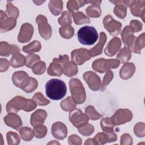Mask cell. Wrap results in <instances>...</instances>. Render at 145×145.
I'll use <instances>...</instances> for the list:
<instances>
[{
	"mask_svg": "<svg viewBox=\"0 0 145 145\" xmlns=\"http://www.w3.org/2000/svg\"><path fill=\"white\" fill-rule=\"evenodd\" d=\"M37 107V104L32 99H27L22 96H17L12 98L6 104V110L8 113H16L20 110L31 112Z\"/></svg>",
	"mask_w": 145,
	"mask_h": 145,
	"instance_id": "cell-1",
	"label": "cell"
},
{
	"mask_svg": "<svg viewBox=\"0 0 145 145\" xmlns=\"http://www.w3.org/2000/svg\"><path fill=\"white\" fill-rule=\"evenodd\" d=\"M46 96L53 100L62 99L66 94L67 87L65 83L58 79H52L45 84Z\"/></svg>",
	"mask_w": 145,
	"mask_h": 145,
	"instance_id": "cell-2",
	"label": "cell"
},
{
	"mask_svg": "<svg viewBox=\"0 0 145 145\" xmlns=\"http://www.w3.org/2000/svg\"><path fill=\"white\" fill-rule=\"evenodd\" d=\"M69 87L71 97L76 104H81L85 102L86 93L81 81L76 78L71 79Z\"/></svg>",
	"mask_w": 145,
	"mask_h": 145,
	"instance_id": "cell-3",
	"label": "cell"
},
{
	"mask_svg": "<svg viewBox=\"0 0 145 145\" xmlns=\"http://www.w3.org/2000/svg\"><path fill=\"white\" fill-rule=\"evenodd\" d=\"M78 41L83 45H92L98 39V33L96 29L91 26H84L80 28L77 33Z\"/></svg>",
	"mask_w": 145,
	"mask_h": 145,
	"instance_id": "cell-4",
	"label": "cell"
},
{
	"mask_svg": "<svg viewBox=\"0 0 145 145\" xmlns=\"http://www.w3.org/2000/svg\"><path fill=\"white\" fill-rule=\"evenodd\" d=\"M120 65L117 59L98 58L95 60L92 65V69L100 73H104L110 69H116Z\"/></svg>",
	"mask_w": 145,
	"mask_h": 145,
	"instance_id": "cell-5",
	"label": "cell"
},
{
	"mask_svg": "<svg viewBox=\"0 0 145 145\" xmlns=\"http://www.w3.org/2000/svg\"><path fill=\"white\" fill-rule=\"evenodd\" d=\"M133 118V113L128 109H119L111 117L112 123L115 125H120L130 122Z\"/></svg>",
	"mask_w": 145,
	"mask_h": 145,
	"instance_id": "cell-6",
	"label": "cell"
},
{
	"mask_svg": "<svg viewBox=\"0 0 145 145\" xmlns=\"http://www.w3.org/2000/svg\"><path fill=\"white\" fill-rule=\"evenodd\" d=\"M103 24L104 28L113 36L118 35L121 32V23L114 19L110 15H107L104 18Z\"/></svg>",
	"mask_w": 145,
	"mask_h": 145,
	"instance_id": "cell-7",
	"label": "cell"
},
{
	"mask_svg": "<svg viewBox=\"0 0 145 145\" xmlns=\"http://www.w3.org/2000/svg\"><path fill=\"white\" fill-rule=\"evenodd\" d=\"M36 22L38 24L40 35L45 40H49L52 34L51 26L48 24L47 18L42 15H38L36 18Z\"/></svg>",
	"mask_w": 145,
	"mask_h": 145,
	"instance_id": "cell-8",
	"label": "cell"
},
{
	"mask_svg": "<svg viewBox=\"0 0 145 145\" xmlns=\"http://www.w3.org/2000/svg\"><path fill=\"white\" fill-rule=\"evenodd\" d=\"M69 120L76 128H79L88 122L89 118L79 109H74L69 113Z\"/></svg>",
	"mask_w": 145,
	"mask_h": 145,
	"instance_id": "cell-9",
	"label": "cell"
},
{
	"mask_svg": "<svg viewBox=\"0 0 145 145\" xmlns=\"http://www.w3.org/2000/svg\"><path fill=\"white\" fill-rule=\"evenodd\" d=\"M91 58H92V56L90 50L86 48L74 49L71 53V60L77 65H83Z\"/></svg>",
	"mask_w": 145,
	"mask_h": 145,
	"instance_id": "cell-10",
	"label": "cell"
},
{
	"mask_svg": "<svg viewBox=\"0 0 145 145\" xmlns=\"http://www.w3.org/2000/svg\"><path fill=\"white\" fill-rule=\"evenodd\" d=\"M30 78L25 71H18L12 74V81L16 87L23 90L28 85Z\"/></svg>",
	"mask_w": 145,
	"mask_h": 145,
	"instance_id": "cell-11",
	"label": "cell"
},
{
	"mask_svg": "<svg viewBox=\"0 0 145 145\" xmlns=\"http://www.w3.org/2000/svg\"><path fill=\"white\" fill-rule=\"evenodd\" d=\"M83 77L92 91H97L99 89L101 79L95 72L91 71H87L83 74Z\"/></svg>",
	"mask_w": 145,
	"mask_h": 145,
	"instance_id": "cell-12",
	"label": "cell"
},
{
	"mask_svg": "<svg viewBox=\"0 0 145 145\" xmlns=\"http://www.w3.org/2000/svg\"><path fill=\"white\" fill-rule=\"evenodd\" d=\"M16 25V19L9 18L2 10L0 11V31L6 32L14 29Z\"/></svg>",
	"mask_w": 145,
	"mask_h": 145,
	"instance_id": "cell-13",
	"label": "cell"
},
{
	"mask_svg": "<svg viewBox=\"0 0 145 145\" xmlns=\"http://www.w3.org/2000/svg\"><path fill=\"white\" fill-rule=\"evenodd\" d=\"M34 29L33 27L29 23H25L22 25L19 33L18 36V40L20 43L29 42L32 37Z\"/></svg>",
	"mask_w": 145,
	"mask_h": 145,
	"instance_id": "cell-14",
	"label": "cell"
},
{
	"mask_svg": "<svg viewBox=\"0 0 145 145\" xmlns=\"http://www.w3.org/2000/svg\"><path fill=\"white\" fill-rule=\"evenodd\" d=\"M130 8L131 14L137 17L142 18L143 22H144V14H145V1H133L131 0L129 6Z\"/></svg>",
	"mask_w": 145,
	"mask_h": 145,
	"instance_id": "cell-15",
	"label": "cell"
},
{
	"mask_svg": "<svg viewBox=\"0 0 145 145\" xmlns=\"http://www.w3.org/2000/svg\"><path fill=\"white\" fill-rule=\"evenodd\" d=\"M52 134L56 139L63 140L66 138L67 134L66 126L61 122H56L52 126Z\"/></svg>",
	"mask_w": 145,
	"mask_h": 145,
	"instance_id": "cell-16",
	"label": "cell"
},
{
	"mask_svg": "<svg viewBox=\"0 0 145 145\" xmlns=\"http://www.w3.org/2000/svg\"><path fill=\"white\" fill-rule=\"evenodd\" d=\"M3 120L6 125L15 129L16 130H19L23 125L21 118L16 113H8L4 117Z\"/></svg>",
	"mask_w": 145,
	"mask_h": 145,
	"instance_id": "cell-17",
	"label": "cell"
},
{
	"mask_svg": "<svg viewBox=\"0 0 145 145\" xmlns=\"http://www.w3.org/2000/svg\"><path fill=\"white\" fill-rule=\"evenodd\" d=\"M121 46V40L119 37H114L110 40L104 49L105 54L109 57L114 56L120 50Z\"/></svg>",
	"mask_w": 145,
	"mask_h": 145,
	"instance_id": "cell-18",
	"label": "cell"
},
{
	"mask_svg": "<svg viewBox=\"0 0 145 145\" xmlns=\"http://www.w3.org/2000/svg\"><path fill=\"white\" fill-rule=\"evenodd\" d=\"M121 37L125 47H127L130 49L136 39V37L134 35V32L129 25L125 27L121 32Z\"/></svg>",
	"mask_w": 145,
	"mask_h": 145,
	"instance_id": "cell-19",
	"label": "cell"
},
{
	"mask_svg": "<svg viewBox=\"0 0 145 145\" xmlns=\"http://www.w3.org/2000/svg\"><path fill=\"white\" fill-rule=\"evenodd\" d=\"M88 2L92 5L88 6L86 9L87 15L91 18H99L101 14L100 8L101 1H88Z\"/></svg>",
	"mask_w": 145,
	"mask_h": 145,
	"instance_id": "cell-20",
	"label": "cell"
},
{
	"mask_svg": "<svg viewBox=\"0 0 145 145\" xmlns=\"http://www.w3.org/2000/svg\"><path fill=\"white\" fill-rule=\"evenodd\" d=\"M47 112L43 109H37L31 116L30 123L32 126L43 124L47 117Z\"/></svg>",
	"mask_w": 145,
	"mask_h": 145,
	"instance_id": "cell-21",
	"label": "cell"
},
{
	"mask_svg": "<svg viewBox=\"0 0 145 145\" xmlns=\"http://www.w3.org/2000/svg\"><path fill=\"white\" fill-rule=\"evenodd\" d=\"M135 71V67L133 63H126L120 69V76L121 79L127 80L130 79Z\"/></svg>",
	"mask_w": 145,
	"mask_h": 145,
	"instance_id": "cell-22",
	"label": "cell"
},
{
	"mask_svg": "<svg viewBox=\"0 0 145 145\" xmlns=\"http://www.w3.org/2000/svg\"><path fill=\"white\" fill-rule=\"evenodd\" d=\"M110 2L114 3L115 6L113 9V12L116 16L120 19H124L127 14V7L125 6L124 1H110Z\"/></svg>",
	"mask_w": 145,
	"mask_h": 145,
	"instance_id": "cell-23",
	"label": "cell"
},
{
	"mask_svg": "<svg viewBox=\"0 0 145 145\" xmlns=\"http://www.w3.org/2000/svg\"><path fill=\"white\" fill-rule=\"evenodd\" d=\"M106 41V35L104 32H102L100 33V38L97 44L94 47L89 49L92 57L97 56L102 53L103 49Z\"/></svg>",
	"mask_w": 145,
	"mask_h": 145,
	"instance_id": "cell-24",
	"label": "cell"
},
{
	"mask_svg": "<svg viewBox=\"0 0 145 145\" xmlns=\"http://www.w3.org/2000/svg\"><path fill=\"white\" fill-rule=\"evenodd\" d=\"M47 72L50 76H60L63 73V66L53 59L47 69Z\"/></svg>",
	"mask_w": 145,
	"mask_h": 145,
	"instance_id": "cell-25",
	"label": "cell"
},
{
	"mask_svg": "<svg viewBox=\"0 0 145 145\" xmlns=\"http://www.w3.org/2000/svg\"><path fill=\"white\" fill-rule=\"evenodd\" d=\"M145 46V39H144V33H142L136 37L131 49V52L134 53L140 54L141 50Z\"/></svg>",
	"mask_w": 145,
	"mask_h": 145,
	"instance_id": "cell-26",
	"label": "cell"
},
{
	"mask_svg": "<svg viewBox=\"0 0 145 145\" xmlns=\"http://www.w3.org/2000/svg\"><path fill=\"white\" fill-rule=\"evenodd\" d=\"M77 65L73 61H68L63 66V73L68 77H72L78 74Z\"/></svg>",
	"mask_w": 145,
	"mask_h": 145,
	"instance_id": "cell-27",
	"label": "cell"
},
{
	"mask_svg": "<svg viewBox=\"0 0 145 145\" xmlns=\"http://www.w3.org/2000/svg\"><path fill=\"white\" fill-rule=\"evenodd\" d=\"M48 7L53 15L57 16L62 11L63 2L61 0H51L49 2Z\"/></svg>",
	"mask_w": 145,
	"mask_h": 145,
	"instance_id": "cell-28",
	"label": "cell"
},
{
	"mask_svg": "<svg viewBox=\"0 0 145 145\" xmlns=\"http://www.w3.org/2000/svg\"><path fill=\"white\" fill-rule=\"evenodd\" d=\"M26 59L23 54L20 53L14 54L10 61V66L14 68H18L25 65Z\"/></svg>",
	"mask_w": 145,
	"mask_h": 145,
	"instance_id": "cell-29",
	"label": "cell"
},
{
	"mask_svg": "<svg viewBox=\"0 0 145 145\" xmlns=\"http://www.w3.org/2000/svg\"><path fill=\"white\" fill-rule=\"evenodd\" d=\"M86 3H88V1L71 0L67 2V8L69 12L72 15L73 13L78 11L80 7L84 6Z\"/></svg>",
	"mask_w": 145,
	"mask_h": 145,
	"instance_id": "cell-30",
	"label": "cell"
},
{
	"mask_svg": "<svg viewBox=\"0 0 145 145\" xmlns=\"http://www.w3.org/2000/svg\"><path fill=\"white\" fill-rule=\"evenodd\" d=\"M131 57V52L127 47H124L120 50L116 59L121 63H126L129 61Z\"/></svg>",
	"mask_w": 145,
	"mask_h": 145,
	"instance_id": "cell-31",
	"label": "cell"
},
{
	"mask_svg": "<svg viewBox=\"0 0 145 145\" xmlns=\"http://www.w3.org/2000/svg\"><path fill=\"white\" fill-rule=\"evenodd\" d=\"M72 16L73 17L74 23L77 25L88 24L91 22L89 18L82 12L76 11L73 13Z\"/></svg>",
	"mask_w": 145,
	"mask_h": 145,
	"instance_id": "cell-32",
	"label": "cell"
},
{
	"mask_svg": "<svg viewBox=\"0 0 145 145\" xmlns=\"http://www.w3.org/2000/svg\"><path fill=\"white\" fill-rule=\"evenodd\" d=\"M41 49V44L37 40H34L30 44L25 45L23 47L22 50L27 53H32L34 52H38Z\"/></svg>",
	"mask_w": 145,
	"mask_h": 145,
	"instance_id": "cell-33",
	"label": "cell"
},
{
	"mask_svg": "<svg viewBox=\"0 0 145 145\" xmlns=\"http://www.w3.org/2000/svg\"><path fill=\"white\" fill-rule=\"evenodd\" d=\"M76 104L70 96L66 97L60 103V106L62 109L66 112H69L74 110L76 108Z\"/></svg>",
	"mask_w": 145,
	"mask_h": 145,
	"instance_id": "cell-34",
	"label": "cell"
},
{
	"mask_svg": "<svg viewBox=\"0 0 145 145\" xmlns=\"http://www.w3.org/2000/svg\"><path fill=\"white\" fill-rule=\"evenodd\" d=\"M100 125L102 129V130L105 134H109L112 132H114L113 129L114 125L112 123L110 118L105 117L103 118L100 122Z\"/></svg>",
	"mask_w": 145,
	"mask_h": 145,
	"instance_id": "cell-35",
	"label": "cell"
},
{
	"mask_svg": "<svg viewBox=\"0 0 145 145\" xmlns=\"http://www.w3.org/2000/svg\"><path fill=\"white\" fill-rule=\"evenodd\" d=\"M58 22L59 24L62 27L70 26L72 23L71 16L69 12L64 11L62 12L61 16L58 19Z\"/></svg>",
	"mask_w": 145,
	"mask_h": 145,
	"instance_id": "cell-36",
	"label": "cell"
},
{
	"mask_svg": "<svg viewBox=\"0 0 145 145\" xmlns=\"http://www.w3.org/2000/svg\"><path fill=\"white\" fill-rule=\"evenodd\" d=\"M5 13L9 18H14L17 19L19 15V11L18 8L15 7L11 2L7 1L6 5V10Z\"/></svg>",
	"mask_w": 145,
	"mask_h": 145,
	"instance_id": "cell-37",
	"label": "cell"
},
{
	"mask_svg": "<svg viewBox=\"0 0 145 145\" xmlns=\"http://www.w3.org/2000/svg\"><path fill=\"white\" fill-rule=\"evenodd\" d=\"M85 114L88 116L89 119L92 120H98L101 117H103V115L100 114L94 108V106L92 105L88 106L85 109Z\"/></svg>",
	"mask_w": 145,
	"mask_h": 145,
	"instance_id": "cell-38",
	"label": "cell"
},
{
	"mask_svg": "<svg viewBox=\"0 0 145 145\" xmlns=\"http://www.w3.org/2000/svg\"><path fill=\"white\" fill-rule=\"evenodd\" d=\"M47 131V127L45 125H43L42 124L37 125L33 126V134L34 136L37 138L41 139L44 138L46 135Z\"/></svg>",
	"mask_w": 145,
	"mask_h": 145,
	"instance_id": "cell-39",
	"label": "cell"
},
{
	"mask_svg": "<svg viewBox=\"0 0 145 145\" xmlns=\"http://www.w3.org/2000/svg\"><path fill=\"white\" fill-rule=\"evenodd\" d=\"M19 134L22 139L24 141L31 140L34 136L33 130L28 127H23L20 128Z\"/></svg>",
	"mask_w": 145,
	"mask_h": 145,
	"instance_id": "cell-40",
	"label": "cell"
},
{
	"mask_svg": "<svg viewBox=\"0 0 145 145\" xmlns=\"http://www.w3.org/2000/svg\"><path fill=\"white\" fill-rule=\"evenodd\" d=\"M74 28L70 26L61 27L59 29V32L61 36L66 39H70L74 35Z\"/></svg>",
	"mask_w": 145,
	"mask_h": 145,
	"instance_id": "cell-41",
	"label": "cell"
},
{
	"mask_svg": "<svg viewBox=\"0 0 145 145\" xmlns=\"http://www.w3.org/2000/svg\"><path fill=\"white\" fill-rule=\"evenodd\" d=\"M114 76L113 72L112 70H109L106 72V74L105 76H104L103 80L101 83V85L100 87V91H104L108 86V85L110 83V82L112 81Z\"/></svg>",
	"mask_w": 145,
	"mask_h": 145,
	"instance_id": "cell-42",
	"label": "cell"
},
{
	"mask_svg": "<svg viewBox=\"0 0 145 145\" xmlns=\"http://www.w3.org/2000/svg\"><path fill=\"white\" fill-rule=\"evenodd\" d=\"M7 144L9 145H17L20 143V139L18 134L13 131H8L6 134Z\"/></svg>",
	"mask_w": 145,
	"mask_h": 145,
	"instance_id": "cell-43",
	"label": "cell"
},
{
	"mask_svg": "<svg viewBox=\"0 0 145 145\" xmlns=\"http://www.w3.org/2000/svg\"><path fill=\"white\" fill-rule=\"evenodd\" d=\"M12 45L9 44L5 41H1L0 42V55L5 57H8L11 54Z\"/></svg>",
	"mask_w": 145,
	"mask_h": 145,
	"instance_id": "cell-44",
	"label": "cell"
},
{
	"mask_svg": "<svg viewBox=\"0 0 145 145\" xmlns=\"http://www.w3.org/2000/svg\"><path fill=\"white\" fill-rule=\"evenodd\" d=\"M46 65L44 61H39L36 63L32 67V70L36 75H41L45 71Z\"/></svg>",
	"mask_w": 145,
	"mask_h": 145,
	"instance_id": "cell-45",
	"label": "cell"
},
{
	"mask_svg": "<svg viewBox=\"0 0 145 145\" xmlns=\"http://www.w3.org/2000/svg\"><path fill=\"white\" fill-rule=\"evenodd\" d=\"M32 99L36 102L37 105H41V106H45L48 105L50 103V101L46 99L42 93L41 92H37L36 93L33 97Z\"/></svg>",
	"mask_w": 145,
	"mask_h": 145,
	"instance_id": "cell-46",
	"label": "cell"
},
{
	"mask_svg": "<svg viewBox=\"0 0 145 145\" xmlns=\"http://www.w3.org/2000/svg\"><path fill=\"white\" fill-rule=\"evenodd\" d=\"M26 59V62H25V66L27 67L32 68V67L37 62L40 61V57L37 54L30 53L28 54L27 56H25Z\"/></svg>",
	"mask_w": 145,
	"mask_h": 145,
	"instance_id": "cell-47",
	"label": "cell"
},
{
	"mask_svg": "<svg viewBox=\"0 0 145 145\" xmlns=\"http://www.w3.org/2000/svg\"><path fill=\"white\" fill-rule=\"evenodd\" d=\"M78 129L79 133L82 135L86 137H88L92 135L94 131L93 126L88 123Z\"/></svg>",
	"mask_w": 145,
	"mask_h": 145,
	"instance_id": "cell-48",
	"label": "cell"
},
{
	"mask_svg": "<svg viewBox=\"0 0 145 145\" xmlns=\"http://www.w3.org/2000/svg\"><path fill=\"white\" fill-rule=\"evenodd\" d=\"M134 134L139 137L142 138L145 135V124L143 122H138L134 127Z\"/></svg>",
	"mask_w": 145,
	"mask_h": 145,
	"instance_id": "cell-49",
	"label": "cell"
},
{
	"mask_svg": "<svg viewBox=\"0 0 145 145\" xmlns=\"http://www.w3.org/2000/svg\"><path fill=\"white\" fill-rule=\"evenodd\" d=\"M95 144L102 145L108 142V136L105 133H99L93 138Z\"/></svg>",
	"mask_w": 145,
	"mask_h": 145,
	"instance_id": "cell-50",
	"label": "cell"
},
{
	"mask_svg": "<svg viewBox=\"0 0 145 145\" xmlns=\"http://www.w3.org/2000/svg\"><path fill=\"white\" fill-rule=\"evenodd\" d=\"M38 86V82L37 80L33 78H30V81L28 85L23 90L26 93H31L34 91Z\"/></svg>",
	"mask_w": 145,
	"mask_h": 145,
	"instance_id": "cell-51",
	"label": "cell"
},
{
	"mask_svg": "<svg viewBox=\"0 0 145 145\" xmlns=\"http://www.w3.org/2000/svg\"><path fill=\"white\" fill-rule=\"evenodd\" d=\"M142 23L137 20H132L130 22L129 27L134 32H138L142 29Z\"/></svg>",
	"mask_w": 145,
	"mask_h": 145,
	"instance_id": "cell-52",
	"label": "cell"
},
{
	"mask_svg": "<svg viewBox=\"0 0 145 145\" xmlns=\"http://www.w3.org/2000/svg\"><path fill=\"white\" fill-rule=\"evenodd\" d=\"M133 143V138L127 133H124L121 137L120 144L121 145H131Z\"/></svg>",
	"mask_w": 145,
	"mask_h": 145,
	"instance_id": "cell-53",
	"label": "cell"
},
{
	"mask_svg": "<svg viewBox=\"0 0 145 145\" xmlns=\"http://www.w3.org/2000/svg\"><path fill=\"white\" fill-rule=\"evenodd\" d=\"M68 143L70 145H80L82 143V139L78 135L72 134L69 136Z\"/></svg>",
	"mask_w": 145,
	"mask_h": 145,
	"instance_id": "cell-54",
	"label": "cell"
},
{
	"mask_svg": "<svg viewBox=\"0 0 145 145\" xmlns=\"http://www.w3.org/2000/svg\"><path fill=\"white\" fill-rule=\"evenodd\" d=\"M10 65L7 59L0 58V71L1 72L7 71Z\"/></svg>",
	"mask_w": 145,
	"mask_h": 145,
	"instance_id": "cell-55",
	"label": "cell"
},
{
	"mask_svg": "<svg viewBox=\"0 0 145 145\" xmlns=\"http://www.w3.org/2000/svg\"><path fill=\"white\" fill-rule=\"evenodd\" d=\"M53 59L58 62L59 63L61 64L63 66L65 63L69 61V57L67 55H63V56H59L58 58H54Z\"/></svg>",
	"mask_w": 145,
	"mask_h": 145,
	"instance_id": "cell-56",
	"label": "cell"
},
{
	"mask_svg": "<svg viewBox=\"0 0 145 145\" xmlns=\"http://www.w3.org/2000/svg\"><path fill=\"white\" fill-rule=\"evenodd\" d=\"M84 144H95L93 138H88V139H87L84 143Z\"/></svg>",
	"mask_w": 145,
	"mask_h": 145,
	"instance_id": "cell-57",
	"label": "cell"
},
{
	"mask_svg": "<svg viewBox=\"0 0 145 145\" xmlns=\"http://www.w3.org/2000/svg\"><path fill=\"white\" fill-rule=\"evenodd\" d=\"M44 2H45V1H33V2L35 3L37 5H41L42 3H43Z\"/></svg>",
	"mask_w": 145,
	"mask_h": 145,
	"instance_id": "cell-58",
	"label": "cell"
},
{
	"mask_svg": "<svg viewBox=\"0 0 145 145\" xmlns=\"http://www.w3.org/2000/svg\"><path fill=\"white\" fill-rule=\"evenodd\" d=\"M60 144V143H59V142H56V141H54V140L52 141L51 142H49V143H48V144Z\"/></svg>",
	"mask_w": 145,
	"mask_h": 145,
	"instance_id": "cell-59",
	"label": "cell"
}]
</instances>
